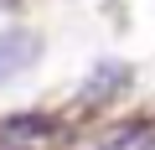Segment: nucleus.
I'll return each instance as SVG.
<instances>
[{
    "label": "nucleus",
    "mask_w": 155,
    "mask_h": 150,
    "mask_svg": "<svg viewBox=\"0 0 155 150\" xmlns=\"http://www.w3.org/2000/svg\"><path fill=\"white\" fill-rule=\"evenodd\" d=\"M47 129H52L47 114H11V119H0V140H36Z\"/></svg>",
    "instance_id": "4"
},
{
    "label": "nucleus",
    "mask_w": 155,
    "mask_h": 150,
    "mask_svg": "<svg viewBox=\"0 0 155 150\" xmlns=\"http://www.w3.org/2000/svg\"><path fill=\"white\" fill-rule=\"evenodd\" d=\"M36 57H41V36L26 31V26H5V31H0V83L21 78Z\"/></svg>",
    "instance_id": "1"
},
{
    "label": "nucleus",
    "mask_w": 155,
    "mask_h": 150,
    "mask_svg": "<svg viewBox=\"0 0 155 150\" xmlns=\"http://www.w3.org/2000/svg\"><path fill=\"white\" fill-rule=\"evenodd\" d=\"M98 150H155V124H150V119L119 124V129H109V140H104Z\"/></svg>",
    "instance_id": "3"
},
{
    "label": "nucleus",
    "mask_w": 155,
    "mask_h": 150,
    "mask_svg": "<svg viewBox=\"0 0 155 150\" xmlns=\"http://www.w3.org/2000/svg\"><path fill=\"white\" fill-rule=\"evenodd\" d=\"M124 88H129V67L124 62H98L88 72V83H83V109H98V104H109Z\"/></svg>",
    "instance_id": "2"
}]
</instances>
